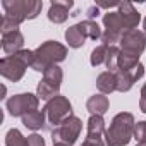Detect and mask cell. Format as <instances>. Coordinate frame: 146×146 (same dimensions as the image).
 Instances as JSON below:
<instances>
[{
    "label": "cell",
    "mask_w": 146,
    "mask_h": 146,
    "mask_svg": "<svg viewBox=\"0 0 146 146\" xmlns=\"http://www.w3.org/2000/svg\"><path fill=\"white\" fill-rule=\"evenodd\" d=\"M136 146H146V144H136Z\"/></svg>",
    "instance_id": "f546056e"
},
{
    "label": "cell",
    "mask_w": 146,
    "mask_h": 146,
    "mask_svg": "<svg viewBox=\"0 0 146 146\" xmlns=\"http://www.w3.org/2000/svg\"><path fill=\"white\" fill-rule=\"evenodd\" d=\"M28 146H45V139L40 134H31L28 136Z\"/></svg>",
    "instance_id": "cb8c5ba5"
},
{
    "label": "cell",
    "mask_w": 146,
    "mask_h": 146,
    "mask_svg": "<svg viewBox=\"0 0 146 146\" xmlns=\"http://www.w3.org/2000/svg\"><path fill=\"white\" fill-rule=\"evenodd\" d=\"M96 88L100 90L102 95H110L117 91V76L112 70H105L96 78Z\"/></svg>",
    "instance_id": "5bb4252c"
},
{
    "label": "cell",
    "mask_w": 146,
    "mask_h": 146,
    "mask_svg": "<svg viewBox=\"0 0 146 146\" xmlns=\"http://www.w3.org/2000/svg\"><path fill=\"white\" fill-rule=\"evenodd\" d=\"M144 35H146V17H144Z\"/></svg>",
    "instance_id": "83f0119b"
},
{
    "label": "cell",
    "mask_w": 146,
    "mask_h": 146,
    "mask_svg": "<svg viewBox=\"0 0 146 146\" xmlns=\"http://www.w3.org/2000/svg\"><path fill=\"white\" fill-rule=\"evenodd\" d=\"M53 146H64V144H53Z\"/></svg>",
    "instance_id": "f1b7e54d"
},
{
    "label": "cell",
    "mask_w": 146,
    "mask_h": 146,
    "mask_svg": "<svg viewBox=\"0 0 146 146\" xmlns=\"http://www.w3.org/2000/svg\"><path fill=\"white\" fill-rule=\"evenodd\" d=\"M83 129V122L79 117L70 115L65 120H62L53 131H52V141L53 144H64V146H72Z\"/></svg>",
    "instance_id": "5b68a950"
},
{
    "label": "cell",
    "mask_w": 146,
    "mask_h": 146,
    "mask_svg": "<svg viewBox=\"0 0 146 146\" xmlns=\"http://www.w3.org/2000/svg\"><path fill=\"white\" fill-rule=\"evenodd\" d=\"M84 40H86V36L81 31L79 24H74V26L67 28V31H65V41L69 43V46H72V48H81L86 43Z\"/></svg>",
    "instance_id": "ac0fdd59"
},
{
    "label": "cell",
    "mask_w": 146,
    "mask_h": 146,
    "mask_svg": "<svg viewBox=\"0 0 146 146\" xmlns=\"http://www.w3.org/2000/svg\"><path fill=\"white\" fill-rule=\"evenodd\" d=\"M81 146H105L102 139H84V143Z\"/></svg>",
    "instance_id": "484cf974"
},
{
    "label": "cell",
    "mask_w": 146,
    "mask_h": 146,
    "mask_svg": "<svg viewBox=\"0 0 146 146\" xmlns=\"http://www.w3.org/2000/svg\"><path fill=\"white\" fill-rule=\"evenodd\" d=\"M5 146H28V139L21 134L19 129H11L5 134Z\"/></svg>",
    "instance_id": "ffe728a7"
},
{
    "label": "cell",
    "mask_w": 146,
    "mask_h": 146,
    "mask_svg": "<svg viewBox=\"0 0 146 146\" xmlns=\"http://www.w3.org/2000/svg\"><path fill=\"white\" fill-rule=\"evenodd\" d=\"M64 79V72L58 65H52L43 72V81H40L38 88H36V96L41 100L50 102L52 98H55L58 95L60 84Z\"/></svg>",
    "instance_id": "8992f818"
},
{
    "label": "cell",
    "mask_w": 146,
    "mask_h": 146,
    "mask_svg": "<svg viewBox=\"0 0 146 146\" xmlns=\"http://www.w3.org/2000/svg\"><path fill=\"white\" fill-rule=\"evenodd\" d=\"M72 7V2L70 0H55V2L50 4V9H48V19L55 24H62L67 21L69 17V11Z\"/></svg>",
    "instance_id": "7c38bea8"
},
{
    "label": "cell",
    "mask_w": 146,
    "mask_h": 146,
    "mask_svg": "<svg viewBox=\"0 0 146 146\" xmlns=\"http://www.w3.org/2000/svg\"><path fill=\"white\" fill-rule=\"evenodd\" d=\"M2 7L5 11V16L21 24L26 19H35L43 9V2L41 0H4Z\"/></svg>",
    "instance_id": "277c9868"
},
{
    "label": "cell",
    "mask_w": 146,
    "mask_h": 146,
    "mask_svg": "<svg viewBox=\"0 0 146 146\" xmlns=\"http://www.w3.org/2000/svg\"><path fill=\"white\" fill-rule=\"evenodd\" d=\"M107 53H108V45H103V43H102L100 46H96V48L91 52V58H90L91 65H93V67H98V65L105 64Z\"/></svg>",
    "instance_id": "44dd1931"
},
{
    "label": "cell",
    "mask_w": 146,
    "mask_h": 146,
    "mask_svg": "<svg viewBox=\"0 0 146 146\" xmlns=\"http://www.w3.org/2000/svg\"><path fill=\"white\" fill-rule=\"evenodd\" d=\"M35 62V50H21L16 55H7L0 60V74L5 79L17 83L23 79L28 67H31Z\"/></svg>",
    "instance_id": "7a4b0ae2"
},
{
    "label": "cell",
    "mask_w": 146,
    "mask_h": 146,
    "mask_svg": "<svg viewBox=\"0 0 146 146\" xmlns=\"http://www.w3.org/2000/svg\"><path fill=\"white\" fill-rule=\"evenodd\" d=\"M103 26H105V31L102 35V41L103 45H108V46L120 41L122 35L125 33V26L119 12H107L103 16Z\"/></svg>",
    "instance_id": "9c48e42d"
},
{
    "label": "cell",
    "mask_w": 146,
    "mask_h": 146,
    "mask_svg": "<svg viewBox=\"0 0 146 146\" xmlns=\"http://www.w3.org/2000/svg\"><path fill=\"white\" fill-rule=\"evenodd\" d=\"M119 43H120V50L124 53L139 57L146 48V35L139 29H129L122 35Z\"/></svg>",
    "instance_id": "30bf717a"
},
{
    "label": "cell",
    "mask_w": 146,
    "mask_h": 146,
    "mask_svg": "<svg viewBox=\"0 0 146 146\" xmlns=\"http://www.w3.org/2000/svg\"><path fill=\"white\" fill-rule=\"evenodd\" d=\"M98 14H100V7H98V5H93V7L88 9V17H90V21H93V17H96Z\"/></svg>",
    "instance_id": "4316f807"
},
{
    "label": "cell",
    "mask_w": 146,
    "mask_h": 146,
    "mask_svg": "<svg viewBox=\"0 0 146 146\" xmlns=\"http://www.w3.org/2000/svg\"><path fill=\"white\" fill-rule=\"evenodd\" d=\"M137 144H146V122L141 120L134 125V136H132Z\"/></svg>",
    "instance_id": "603a6c76"
},
{
    "label": "cell",
    "mask_w": 146,
    "mask_h": 146,
    "mask_svg": "<svg viewBox=\"0 0 146 146\" xmlns=\"http://www.w3.org/2000/svg\"><path fill=\"white\" fill-rule=\"evenodd\" d=\"M38 105H40V98L33 93H21V95H14L7 100L5 107H7V112L12 115V117H24L26 113L29 112H35L38 110Z\"/></svg>",
    "instance_id": "ba28073f"
},
{
    "label": "cell",
    "mask_w": 146,
    "mask_h": 146,
    "mask_svg": "<svg viewBox=\"0 0 146 146\" xmlns=\"http://www.w3.org/2000/svg\"><path fill=\"white\" fill-rule=\"evenodd\" d=\"M23 45H24V36H23V33L19 29L2 35V48H4V52L7 55H16L17 52L24 50Z\"/></svg>",
    "instance_id": "8fae6325"
},
{
    "label": "cell",
    "mask_w": 146,
    "mask_h": 146,
    "mask_svg": "<svg viewBox=\"0 0 146 146\" xmlns=\"http://www.w3.org/2000/svg\"><path fill=\"white\" fill-rule=\"evenodd\" d=\"M105 132H107V129H105L103 115H91L88 119L86 139H102V136H105Z\"/></svg>",
    "instance_id": "2e32d148"
},
{
    "label": "cell",
    "mask_w": 146,
    "mask_h": 146,
    "mask_svg": "<svg viewBox=\"0 0 146 146\" xmlns=\"http://www.w3.org/2000/svg\"><path fill=\"white\" fill-rule=\"evenodd\" d=\"M110 107V102L105 95H93L88 98L86 102V110L91 113V115H103Z\"/></svg>",
    "instance_id": "9a60e30c"
},
{
    "label": "cell",
    "mask_w": 146,
    "mask_h": 146,
    "mask_svg": "<svg viewBox=\"0 0 146 146\" xmlns=\"http://www.w3.org/2000/svg\"><path fill=\"white\" fill-rule=\"evenodd\" d=\"M79 28H81V31L84 33V36H86V38H91V40H100L102 35H103L96 21H90V19H86V21L79 23Z\"/></svg>",
    "instance_id": "d6986e66"
},
{
    "label": "cell",
    "mask_w": 146,
    "mask_h": 146,
    "mask_svg": "<svg viewBox=\"0 0 146 146\" xmlns=\"http://www.w3.org/2000/svg\"><path fill=\"white\" fill-rule=\"evenodd\" d=\"M21 119H23V124H24L28 129H31V131H38V129H41V127L45 125V122H46V115H45L43 110L29 112V113H26V115L21 117Z\"/></svg>",
    "instance_id": "e0dca14e"
},
{
    "label": "cell",
    "mask_w": 146,
    "mask_h": 146,
    "mask_svg": "<svg viewBox=\"0 0 146 146\" xmlns=\"http://www.w3.org/2000/svg\"><path fill=\"white\" fill-rule=\"evenodd\" d=\"M43 112L46 115V122L57 127L62 120H65L67 117L72 115V105H70L69 98L57 95L55 98L46 102V105L43 107Z\"/></svg>",
    "instance_id": "52a82bcc"
},
{
    "label": "cell",
    "mask_w": 146,
    "mask_h": 146,
    "mask_svg": "<svg viewBox=\"0 0 146 146\" xmlns=\"http://www.w3.org/2000/svg\"><path fill=\"white\" fill-rule=\"evenodd\" d=\"M134 115L129 112H120L117 113L112 122L110 127L105 132V144L107 146H125L129 144V141L134 136Z\"/></svg>",
    "instance_id": "6da1fadb"
},
{
    "label": "cell",
    "mask_w": 146,
    "mask_h": 146,
    "mask_svg": "<svg viewBox=\"0 0 146 146\" xmlns=\"http://www.w3.org/2000/svg\"><path fill=\"white\" fill-rule=\"evenodd\" d=\"M124 21V26H125V31L129 29H136V26L139 24L141 21V16L139 12L134 9V5L131 2H120L119 4V11H117Z\"/></svg>",
    "instance_id": "4fadbf2b"
},
{
    "label": "cell",
    "mask_w": 146,
    "mask_h": 146,
    "mask_svg": "<svg viewBox=\"0 0 146 146\" xmlns=\"http://www.w3.org/2000/svg\"><path fill=\"white\" fill-rule=\"evenodd\" d=\"M65 57H67V48L64 45L53 40L45 41L35 50V62L31 69H35L36 72H45L48 67L57 65L58 62L65 60Z\"/></svg>",
    "instance_id": "3957f363"
},
{
    "label": "cell",
    "mask_w": 146,
    "mask_h": 146,
    "mask_svg": "<svg viewBox=\"0 0 146 146\" xmlns=\"http://www.w3.org/2000/svg\"><path fill=\"white\" fill-rule=\"evenodd\" d=\"M119 57H120V48L112 45L108 46V53H107V60H105V65L108 70L115 72L117 70V65H119Z\"/></svg>",
    "instance_id": "7402d4cb"
},
{
    "label": "cell",
    "mask_w": 146,
    "mask_h": 146,
    "mask_svg": "<svg viewBox=\"0 0 146 146\" xmlns=\"http://www.w3.org/2000/svg\"><path fill=\"white\" fill-rule=\"evenodd\" d=\"M139 108H141V112H144V113H146V83H144V86L141 88V98H139Z\"/></svg>",
    "instance_id": "d4e9b609"
}]
</instances>
